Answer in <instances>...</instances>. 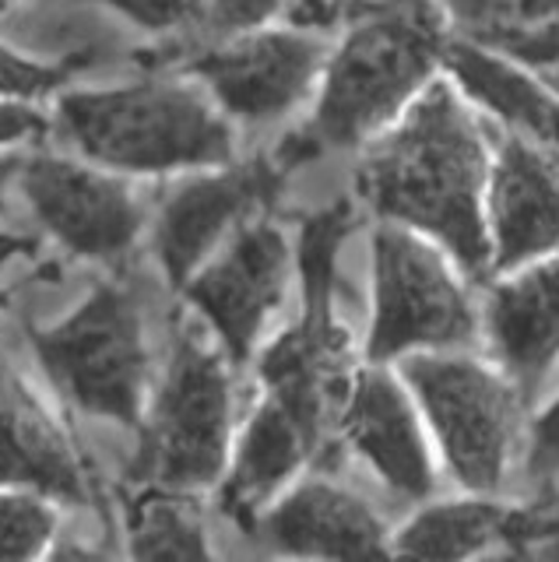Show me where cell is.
<instances>
[{
  "mask_svg": "<svg viewBox=\"0 0 559 562\" xmlns=\"http://www.w3.org/2000/svg\"><path fill=\"white\" fill-rule=\"evenodd\" d=\"M359 190L383 218L440 243L468 274L489 271V155L458 85L423 88L362 158Z\"/></svg>",
  "mask_w": 559,
  "mask_h": 562,
  "instance_id": "obj_1",
  "label": "cell"
},
{
  "mask_svg": "<svg viewBox=\"0 0 559 562\" xmlns=\"http://www.w3.org/2000/svg\"><path fill=\"white\" fill-rule=\"evenodd\" d=\"M447 32L429 0H394L348 29L327 53L310 123L292 134L275 162L292 169L321 151L356 148L423 95L444 64Z\"/></svg>",
  "mask_w": 559,
  "mask_h": 562,
  "instance_id": "obj_2",
  "label": "cell"
},
{
  "mask_svg": "<svg viewBox=\"0 0 559 562\" xmlns=\"http://www.w3.org/2000/svg\"><path fill=\"white\" fill-rule=\"evenodd\" d=\"M57 120L75 148L107 169H215L233 155L230 120L215 99L172 78L67 92Z\"/></svg>",
  "mask_w": 559,
  "mask_h": 562,
  "instance_id": "obj_3",
  "label": "cell"
},
{
  "mask_svg": "<svg viewBox=\"0 0 559 562\" xmlns=\"http://www.w3.org/2000/svg\"><path fill=\"white\" fill-rule=\"evenodd\" d=\"M233 383L215 351L177 334L166 380L148 412L134 479L148 488L194 492L215 485L230 464Z\"/></svg>",
  "mask_w": 559,
  "mask_h": 562,
  "instance_id": "obj_4",
  "label": "cell"
},
{
  "mask_svg": "<svg viewBox=\"0 0 559 562\" xmlns=\"http://www.w3.org/2000/svg\"><path fill=\"white\" fill-rule=\"evenodd\" d=\"M49 380L89 415L134 426L142 415L148 348L134 295L120 285L96 289L54 327L36 330Z\"/></svg>",
  "mask_w": 559,
  "mask_h": 562,
  "instance_id": "obj_5",
  "label": "cell"
},
{
  "mask_svg": "<svg viewBox=\"0 0 559 562\" xmlns=\"http://www.w3.org/2000/svg\"><path fill=\"white\" fill-rule=\"evenodd\" d=\"M405 380L454 479L471 492L500 488L517 443V383L476 359L444 351L412 356Z\"/></svg>",
  "mask_w": 559,
  "mask_h": 562,
  "instance_id": "obj_6",
  "label": "cell"
},
{
  "mask_svg": "<svg viewBox=\"0 0 559 562\" xmlns=\"http://www.w3.org/2000/svg\"><path fill=\"white\" fill-rule=\"evenodd\" d=\"M476 330V313L447 257L415 228L383 225L373 239V327L377 362L409 351H440Z\"/></svg>",
  "mask_w": 559,
  "mask_h": 562,
  "instance_id": "obj_7",
  "label": "cell"
},
{
  "mask_svg": "<svg viewBox=\"0 0 559 562\" xmlns=\"http://www.w3.org/2000/svg\"><path fill=\"white\" fill-rule=\"evenodd\" d=\"M348 228V211L331 207L303 233V274H306V306L300 324L282 334L260 356V380L268 394L306 418L321 432L327 404L335 397L338 366L345 351V334L331 313V289H335V250Z\"/></svg>",
  "mask_w": 559,
  "mask_h": 562,
  "instance_id": "obj_8",
  "label": "cell"
},
{
  "mask_svg": "<svg viewBox=\"0 0 559 562\" xmlns=\"http://www.w3.org/2000/svg\"><path fill=\"white\" fill-rule=\"evenodd\" d=\"M324 64L327 43L317 32L265 25L230 35L225 46L201 53L190 70L204 81V92L225 116L268 127L317 92Z\"/></svg>",
  "mask_w": 559,
  "mask_h": 562,
  "instance_id": "obj_9",
  "label": "cell"
},
{
  "mask_svg": "<svg viewBox=\"0 0 559 562\" xmlns=\"http://www.w3.org/2000/svg\"><path fill=\"white\" fill-rule=\"evenodd\" d=\"M282 172L278 162L254 158L243 166H215L172 190L152 228L163 271L177 285H187V278L219 250V243L236 236L247 218L275 198Z\"/></svg>",
  "mask_w": 559,
  "mask_h": 562,
  "instance_id": "obj_10",
  "label": "cell"
},
{
  "mask_svg": "<svg viewBox=\"0 0 559 562\" xmlns=\"http://www.w3.org/2000/svg\"><path fill=\"white\" fill-rule=\"evenodd\" d=\"M292 254L268 222H247L219 257L187 278V299L236 359H247L286 295Z\"/></svg>",
  "mask_w": 559,
  "mask_h": 562,
  "instance_id": "obj_11",
  "label": "cell"
},
{
  "mask_svg": "<svg viewBox=\"0 0 559 562\" xmlns=\"http://www.w3.org/2000/svg\"><path fill=\"white\" fill-rule=\"evenodd\" d=\"M19 180L36 218L78 257H120L142 233V207L110 172L36 155L22 158Z\"/></svg>",
  "mask_w": 559,
  "mask_h": 562,
  "instance_id": "obj_12",
  "label": "cell"
},
{
  "mask_svg": "<svg viewBox=\"0 0 559 562\" xmlns=\"http://www.w3.org/2000/svg\"><path fill=\"white\" fill-rule=\"evenodd\" d=\"M257 538L275 555L300 559H362L388 555V527L353 488L310 479L289 485L265 506Z\"/></svg>",
  "mask_w": 559,
  "mask_h": 562,
  "instance_id": "obj_13",
  "label": "cell"
},
{
  "mask_svg": "<svg viewBox=\"0 0 559 562\" xmlns=\"http://www.w3.org/2000/svg\"><path fill=\"white\" fill-rule=\"evenodd\" d=\"M489 239L493 263H521L559 250V162L528 137H506L496 166L489 169Z\"/></svg>",
  "mask_w": 559,
  "mask_h": 562,
  "instance_id": "obj_14",
  "label": "cell"
},
{
  "mask_svg": "<svg viewBox=\"0 0 559 562\" xmlns=\"http://www.w3.org/2000/svg\"><path fill=\"white\" fill-rule=\"evenodd\" d=\"M345 436L391 492L405 499H426L433 492V457L418 426L412 397L383 369L356 376L345 401Z\"/></svg>",
  "mask_w": 559,
  "mask_h": 562,
  "instance_id": "obj_15",
  "label": "cell"
},
{
  "mask_svg": "<svg viewBox=\"0 0 559 562\" xmlns=\"http://www.w3.org/2000/svg\"><path fill=\"white\" fill-rule=\"evenodd\" d=\"M0 485L64 503L89 496L71 439L8 362H0Z\"/></svg>",
  "mask_w": 559,
  "mask_h": 562,
  "instance_id": "obj_16",
  "label": "cell"
},
{
  "mask_svg": "<svg viewBox=\"0 0 559 562\" xmlns=\"http://www.w3.org/2000/svg\"><path fill=\"white\" fill-rule=\"evenodd\" d=\"M485 330L496 359L517 386H538L559 359V257H538L532 268L493 289Z\"/></svg>",
  "mask_w": 559,
  "mask_h": 562,
  "instance_id": "obj_17",
  "label": "cell"
},
{
  "mask_svg": "<svg viewBox=\"0 0 559 562\" xmlns=\"http://www.w3.org/2000/svg\"><path fill=\"white\" fill-rule=\"evenodd\" d=\"M321 432L289 404L265 394L225 464L222 503L233 517L250 520L300 474Z\"/></svg>",
  "mask_w": 559,
  "mask_h": 562,
  "instance_id": "obj_18",
  "label": "cell"
},
{
  "mask_svg": "<svg viewBox=\"0 0 559 562\" xmlns=\"http://www.w3.org/2000/svg\"><path fill=\"white\" fill-rule=\"evenodd\" d=\"M444 64L468 99L506 120L521 137L559 151V92L541 85L532 67L471 40L447 43Z\"/></svg>",
  "mask_w": 559,
  "mask_h": 562,
  "instance_id": "obj_19",
  "label": "cell"
},
{
  "mask_svg": "<svg viewBox=\"0 0 559 562\" xmlns=\"http://www.w3.org/2000/svg\"><path fill=\"white\" fill-rule=\"evenodd\" d=\"M450 18L471 43L532 70L559 60V0H450Z\"/></svg>",
  "mask_w": 559,
  "mask_h": 562,
  "instance_id": "obj_20",
  "label": "cell"
},
{
  "mask_svg": "<svg viewBox=\"0 0 559 562\" xmlns=\"http://www.w3.org/2000/svg\"><path fill=\"white\" fill-rule=\"evenodd\" d=\"M517 509H506L493 499H458L418 509L398 535L391 552L415 559H471L493 549L496 541H511Z\"/></svg>",
  "mask_w": 559,
  "mask_h": 562,
  "instance_id": "obj_21",
  "label": "cell"
},
{
  "mask_svg": "<svg viewBox=\"0 0 559 562\" xmlns=\"http://www.w3.org/2000/svg\"><path fill=\"white\" fill-rule=\"evenodd\" d=\"M131 555L137 559H204L212 555L201 517L172 492L155 488L131 503L127 514Z\"/></svg>",
  "mask_w": 559,
  "mask_h": 562,
  "instance_id": "obj_22",
  "label": "cell"
},
{
  "mask_svg": "<svg viewBox=\"0 0 559 562\" xmlns=\"http://www.w3.org/2000/svg\"><path fill=\"white\" fill-rule=\"evenodd\" d=\"M57 538V517L46 496L0 485V559L46 555Z\"/></svg>",
  "mask_w": 559,
  "mask_h": 562,
  "instance_id": "obj_23",
  "label": "cell"
},
{
  "mask_svg": "<svg viewBox=\"0 0 559 562\" xmlns=\"http://www.w3.org/2000/svg\"><path fill=\"white\" fill-rule=\"evenodd\" d=\"M60 85V70L0 43V102H32Z\"/></svg>",
  "mask_w": 559,
  "mask_h": 562,
  "instance_id": "obj_24",
  "label": "cell"
},
{
  "mask_svg": "<svg viewBox=\"0 0 559 562\" xmlns=\"http://www.w3.org/2000/svg\"><path fill=\"white\" fill-rule=\"evenodd\" d=\"M148 32H177L204 11V0H102Z\"/></svg>",
  "mask_w": 559,
  "mask_h": 562,
  "instance_id": "obj_25",
  "label": "cell"
},
{
  "mask_svg": "<svg viewBox=\"0 0 559 562\" xmlns=\"http://www.w3.org/2000/svg\"><path fill=\"white\" fill-rule=\"evenodd\" d=\"M292 0H204L208 22L225 35H243L271 25L278 14L289 11Z\"/></svg>",
  "mask_w": 559,
  "mask_h": 562,
  "instance_id": "obj_26",
  "label": "cell"
},
{
  "mask_svg": "<svg viewBox=\"0 0 559 562\" xmlns=\"http://www.w3.org/2000/svg\"><path fill=\"white\" fill-rule=\"evenodd\" d=\"M511 541H514V552L538 555V559H559V517L517 514Z\"/></svg>",
  "mask_w": 559,
  "mask_h": 562,
  "instance_id": "obj_27",
  "label": "cell"
},
{
  "mask_svg": "<svg viewBox=\"0 0 559 562\" xmlns=\"http://www.w3.org/2000/svg\"><path fill=\"white\" fill-rule=\"evenodd\" d=\"M528 471L532 479H549L559 471V401H552L546 415L535 422L532 436V453H528Z\"/></svg>",
  "mask_w": 559,
  "mask_h": 562,
  "instance_id": "obj_28",
  "label": "cell"
},
{
  "mask_svg": "<svg viewBox=\"0 0 559 562\" xmlns=\"http://www.w3.org/2000/svg\"><path fill=\"white\" fill-rule=\"evenodd\" d=\"M40 131V116L29 110V102H0V148L19 145L29 134Z\"/></svg>",
  "mask_w": 559,
  "mask_h": 562,
  "instance_id": "obj_29",
  "label": "cell"
},
{
  "mask_svg": "<svg viewBox=\"0 0 559 562\" xmlns=\"http://www.w3.org/2000/svg\"><path fill=\"white\" fill-rule=\"evenodd\" d=\"M25 254V239L19 236H0V306H4V281H8V268L14 263V257Z\"/></svg>",
  "mask_w": 559,
  "mask_h": 562,
  "instance_id": "obj_30",
  "label": "cell"
},
{
  "mask_svg": "<svg viewBox=\"0 0 559 562\" xmlns=\"http://www.w3.org/2000/svg\"><path fill=\"white\" fill-rule=\"evenodd\" d=\"M22 169V155H0V204H4V193L11 187V180Z\"/></svg>",
  "mask_w": 559,
  "mask_h": 562,
  "instance_id": "obj_31",
  "label": "cell"
},
{
  "mask_svg": "<svg viewBox=\"0 0 559 562\" xmlns=\"http://www.w3.org/2000/svg\"><path fill=\"white\" fill-rule=\"evenodd\" d=\"M549 70H552V78H556V92H559V60H556V64H552Z\"/></svg>",
  "mask_w": 559,
  "mask_h": 562,
  "instance_id": "obj_32",
  "label": "cell"
},
{
  "mask_svg": "<svg viewBox=\"0 0 559 562\" xmlns=\"http://www.w3.org/2000/svg\"><path fill=\"white\" fill-rule=\"evenodd\" d=\"M8 4H14V0H0V8H8Z\"/></svg>",
  "mask_w": 559,
  "mask_h": 562,
  "instance_id": "obj_33",
  "label": "cell"
}]
</instances>
